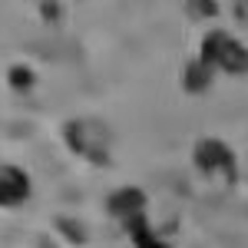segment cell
Segmentation results:
<instances>
[{"mask_svg":"<svg viewBox=\"0 0 248 248\" xmlns=\"http://www.w3.org/2000/svg\"><path fill=\"white\" fill-rule=\"evenodd\" d=\"M199 60L212 70H225V73H245L248 70V50L225 30H215L205 37Z\"/></svg>","mask_w":248,"mask_h":248,"instance_id":"cell-1","label":"cell"},{"mask_svg":"<svg viewBox=\"0 0 248 248\" xmlns=\"http://www.w3.org/2000/svg\"><path fill=\"white\" fill-rule=\"evenodd\" d=\"M70 142H73V149L83 153L86 159H93V162H103L106 159V149H109V139H106V129L99 126V123H90V119H77V123H70Z\"/></svg>","mask_w":248,"mask_h":248,"instance_id":"cell-2","label":"cell"},{"mask_svg":"<svg viewBox=\"0 0 248 248\" xmlns=\"http://www.w3.org/2000/svg\"><path fill=\"white\" fill-rule=\"evenodd\" d=\"M195 166L202 172H222V169H235V155L225 142H218V139H202L199 146H195Z\"/></svg>","mask_w":248,"mask_h":248,"instance_id":"cell-3","label":"cell"},{"mask_svg":"<svg viewBox=\"0 0 248 248\" xmlns=\"http://www.w3.org/2000/svg\"><path fill=\"white\" fill-rule=\"evenodd\" d=\"M30 192V179L17 166H3L0 169V205H20Z\"/></svg>","mask_w":248,"mask_h":248,"instance_id":"cell-4","label":"cell"},{"mask_svg":"<svg viewBox=\"0 0 248 248\" xmlns=\"http://www.w3.org/2000/svg\"><path fill=\"white\" fill-rule=\"evenodd\" d=\"M142 205H146V195L139 189H119L106 202V209L113 212L116 218H126V222H133V218H139L142 215Z\"/></svg>","mask_w":248,"mask_h":248,"instance_id":"cell-5","label":"cell"},{"mask_svg":"<svg viewBox=\"0 0 248 248\" xmlns=\"http://www.w3.org/2000/svg\"><path fill=\"white\" fill-rule=\"evenodd\" d=\"M212 66H205L202 60H195V63H189L186 66V77H182V83H186V90L189 93H205V86H209V79H212Z\"/></svg>","mask_w":248,"mask_h":248,"instance_id":"cell-6","label":"cell"},{"mask_svg":"<svg viewBox=\"0 0 248 248\" xmlns=\"http://www.w3.org/2000/svg\"><path fill=\"white\" fill-rule=\"evenodd\" d=\"M10 86H14V90H30V86H33V73L23 70V66H14V70H10Z\"/></svg>","mask_w":248,"mask_h":248,"instance_id":"cell-7","label":"cell"},{"mask_svg":"<svg viewBox=\"0 0 248 248\" xmlns=\"http://www.w3.org/2000/svg\"><path fill=\"white\" fill-rule=\"evenodd\" d=\"M189 10H195V17H209L218 10V3H189Z\"/></svg>","mask_w":248,"mask_h":248,"instance_id":"cell-8","label":"cell"}]
</instances>
